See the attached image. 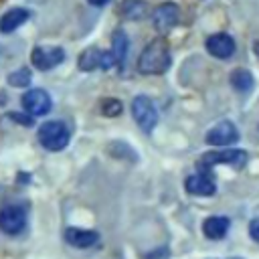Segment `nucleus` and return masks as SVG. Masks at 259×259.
<instances>
[{"mask_svg": "<svg viewBox=\"0 0 259 259\" xmlns=\"http://www.w3.org/2000/svg\"><path fill=\"white\" fill-rule=\"evenodd\" d=\"M180 22V8L174 2H162L152 12V24L160 34L170 32Z\"/></svg>", "mask_w": 259, "mask_h": 259, "instance_id": "5", "label": "nucleus"}, {"mask_svg": "<svg viewBox=\"0 0 259 259\" xmlns=\"http://www.w3.org/2000/svg\"><path fill=\"white\" fill-rule=\"evenodd\" d=\"M28 18H30V10H26V8H10L0 18V32L10 34L16 28H20L24 22H28Z\"/></svg>", "mask_w": 259, "mask_h": 259, "instance_id": "13", "label": "nucleus"}, {"mask_svg": "<svg viewBox=\"0 0 259 259\" xmlns=\"http://www.w3.org/2000/svg\"><path fill=\"white\" fill-rule=\"evenodd\" d=\"M65 241L77 249H89L93 245L99 243V233L97 231H89V229H77V227H69L65 231Z\"/></svg>", "mask_w": 259, "mask_h": 259, "instance_id": "12", "label": "nucleus"}, {"mask_svg": "<svg viewBox=\"0 0 259 259\" xmlns=\"http://www.w3.org/2000/svg\"><path fill=\"white\" fill-rule=\"evenodd\" d=\"M247 158H249L247 152L239 150V148L212 150V152L202 154V158L198 162V168H200V172H208V174H210V168L217 166V164H225V166H233V168H243L247 164Z\"/></svg>", "mask_w": 259, "mask_h": 259, "instance_id": "3", "label": "nucleus"}, {"mask_svg": "<svg viewBox=\"0 0 259 259\" xmlns=\"http://www.w3.org/2000/svg\"><path fill=\"white\" fill-rule=\"evenodd\" d=\"M229 227H231V221L227 219V217H208V219H204V223H202V233H204V237H208V239H223L225 235H227V231H229Z\"/></svg>", "mask_w": 259, "mask_h": 259, "instance_id": "14", "label": "nucleus"}, {"mask_svg": "<svg viewBox=\"0 0 259 259\" xmlns=\"http://www.w3.org/2000/svg\"><path fill=\"white\" fill-rule=\"evenodd\" d=\"M231 259H241V257H231Z\"/></svg>", "mask_w": 259, "mask_h": 259, "instance_id": "25", "label": "nucleus"}, {"mask_svg": "<svg viewBox=\"0 0 259 259\" xmlns=\"http://www.w3.org/2000/svg\"><path fill=\"white\" fill-rule=\"evenodd\" d=\"M239 130L235 123L231 121H219L217 125H212L208 132H206V144L208 146H231V144H237L239 142Z\"/></svg>", "mask_w": 259, "mask_h": 259, "instance_id": "10", "label": "nucleus"}, {"mask_svg": "<svg viewBox=\"0 0 259 259\" xmlns=\"http://www.w3.org/2000/svg\"><path fill=\"white\" fill-rule=\"evenodd\" d=\"M172 55H170V45L166 38L158 36L146 45L138 59V71L142 75H162L170 69Z\"/></svg>", "mask_w": 259, "mask_h": 259, "instance_id": "1", "label": "nucleus"}, {"mask_svg": "<svg viewBox=\"0 0 259 259\" xmlns=\"http://www.w3.org/2000/svg\"><path fill=\"white\" fill-rule=\"evenodd\" d=\"M127 51H130V38H127V34L123 30H119V28L113 30V34H111V53H113V57H115V61H117L119 67L125 63Z\"/></svg>", "mask_w": 259, "mask_h": 259, "instance_id": "15", "label": "nucleus"}, {"mask_svg": "<svg viewBox=\"0 0 259 259\" xmlns=\"http://www.w3.org/2000/svg\"><path fill=\"white\" fill-rule=\"evenodd\" d=\"M101 51L99 49H95V47H91V49H85L81 55H79V61H77V65H79V69L81 71H95L97 67L101 69Z\"/></svg>", "mask_w": 259, "mask_h": 259, "instance_id": "16", "label": "nucleus"}, {"mask_svg": "<svg viewBox=\"0 0 259 259\" xmlns=\"http://www.w3.org/2000/svg\"><path fill=\"white\" fill-rule=\"evenodd\" d=\"M121 109H123V105H121V101L115 99V97H107V99L101 103V111H103V115H107V117L119 115Z\"/></svg>", "mask_w": 259, "mask_h": 259, "instance_id": "20", "label": "nucleus"}, {"mask_svg": "<svg viewBox=\"0 0 259 259\" xmlns=\"http://www.w3.org/2000/svg\"><path fill=\"white\" fill-rule=\"evenodd\" d=\"M65 61V51L61 47H34L30 53V63L38 71H51Z\"/></svg>", "mask_w": 259, "mask_h": 259, "instance_id": "7", "label": "nucleus"}, {"mask_svg": "<svg viewBox=\"0 0 259 259\" xmlns=\"http://www.w3.org/2000/svg\"><path fill=\"white\" fill-rule=\"evenodd\" d=\"M8 85H12V87H28L30 85V81H32V73H30V69H16V71H12L10 75H8Z\"/></svg>", "mask_w": 259, "mask_h": 259, "instance_id": "19", "label": "nucleus"}, {"mask_svg": "<svg viewBox=\"0 0 259 259\" xmlns=\"http://www.w3.org/2000/svg\"><path fill=\"white\" fill-rule=\"evenodd\" d=\"M231 85L241 91V93H247L253 89V75L247 71V69H235L231 73Z\"/></svg>", "mask_w": 259, "mask_h": 259, "instance_id": "18", "label": "nucleus"}, {"mask_svg": "<svg viewBox=\"0 0 259 259\" xmlns=\"http://www.w3.org/2000/svg\"><path fill=\"white\" fill-rule=\"evenodd\" d=\"M132 115H134L136 123L140 125V130H144L146 134L152 132L156 127V123H158V109L152 103V99L146 97V95L134 97V101H132Z\"/></svg>", "mask_w": 259, "mask_h": 259, "instance_id": "4", "label": "nucleus"}, {"mask_svg": "<svg viewBox=\"0 0 259 259\" xmlns=\"http://www.w3.org/2000/svg\"><path fill=\"white\" fill-rule=\"evenodd\" d=\"M204 47H206V51H208L210 57L221 59V61L231 59V57L235 55V49H237L235 38H233L229 32H214V34H210V36L206 38Z\"/></svg>", "mask_w": 259, "mask_h": 259, "instance_id": "9", "label": "nucleus"}, {"mask_svg": "<svg viewBox=\"0 0 259 259\" xmlns=\"http://www.w3.org/2000/svg\"><path fill=\"white\" fill-rule=\"evenodd\" d=\"M36 138L40 142V146L49 152H61L69 146V140H71V130L67 127V123L59 121V119H53V121H45L38 132H36Z\"/></svg>", "mask_w": 259, "mask_h": 259, "instance_id": "2", "label": "nucleus"}, {"mask_svg": "<svg viewBox=\"0 0 259 259\" xmlns=\"http://www.w3.org/2000/svg\"><path fill=\"white\" fill-rule=\"evenodd\" d=\"M249 235H251V239H255L259 243V217L249 223Z\"/></svg>", "mask_w": 259, "mask_h": 259, "instance_id": "21", "label": "nucleus"}, {"mask_svg": "<svg viewBox=\"0 0 259 259\" xmlns=\"http://www.w3.org/2000/svg\"><path fill=\"white\" fill-rule=\"evenodd\" d=\"M26 227V210L20 204H6L0 210V231L4 235H18Z\"/></svg>", "mask_w": 259, "mask_h": 259, "instance_id": "6", "label": "nucleus"}, {"mask_svg": "<svg viewBox=\"0 0 259 259\" xmlns=\"http://www.w3.org/2000/svg\"><path fill=\"white\" fill-rule=\"evenodd\" d=\"M10 117H12V119H16L18 123L32 125V115H24V117H22V115H18V111H12V113H10Z\"/></svg>", "mask_w": 259, "mask_h": 259, "instance_id": "22", "label": "nucleus"}, {"mask_svg": "<svg viewBox=\"0 0 259 259\" xmlns=\"http://www.w3.org/2000/svg\"><path fill=\"white\" fill-rule=\"evenodd\" d=\"M121 14L127 20H140V18H144L148 14V4L144 0H123Z\"/></svg>", "mask_w": 259, "mask_h": 259, "instance_id": "17", "label": "nucleus"}, {"mask_svg": "<svg viewBox=\"0 0 259 259\" xmlns=\"http://www.w3.org/2000/svg\"><path fill=\"white\" fill-rule=\"evenodd\" d=\"M22 107L26 113H30L32 117H38V115H47L53 107V101H51V95L45 91V89H28L22 99H20Z\"/></svg>", "mask_w": 259, "mask_h": 259, "instance_id": "8", "label": "nucleus"}, {"mask_svg": "<svg viewBox=\"0 0 259 259\" xmlns=\"http://www.w3.org/2000/svg\"><path fill=\"white\" fill-rule=\"evenodd\" d=\"M91 6H97V8H101V6H105V4H109L111 0H87Z\"/></svg>", "mask_w": 259, "mask_h": 259, "instance_id": "23", "label": "nucleus"}, {"mask_svg": "<svg viewBox=\"0 0 259 259\" xmlns=\"http://www.w3.org/2000/svg\"><path fill=\"white\" fill-rule=\"evenodd\" d=\"M253 47H255V49H253V51H255V55H257V57H259V40H257V42H255V45H253Z\"/></svg>", "mask_w": 259, "mask_h": 259, "instance_id": "24", "label": "nucleus"}, {"mask_svg": "<svg viewBox=\"0 0 259 259\" xmlns=\"http://www.w3.org/2000/svg\"><path fill=\"white\" fill-rule=\"evenodd\" d=\"M184 188H186V192H190L194 196H212L217 192V184L208 172L190 174L184 180Z\"/></svg>", "mask_w": 259, "mask_h": 259, "instance_id": "11", "label": "nucleus"}]
</instances>
